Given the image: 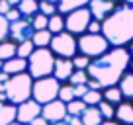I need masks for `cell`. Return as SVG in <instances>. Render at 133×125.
<instances>
[{
  "label": "cell",
  "instance_id": "25",
  "mask_svg": "<svg viewBox=\"0 0 133 125\" xmlns=\"http://www.w3.org/2000/svg\"><path fill=\"white\" fill-rule=\"evenodd\" d=\"M96 108L100 109V115H102V119H104V121L114 119V115H116V106H112L110 102H106V100H102Z\"/></svg>",
  "mask_w": 133,
  "mask_h": 125
},
{
  "label": "cell",
  "instance_id": "6",
  "mask_svg": "<svg viewBox=\"0 0 133 125\" xmlns=\"http://www.w3.org/2000/svg\"><path fill=\"white\" fill-rule=\"evenodd\" d=\"M59 88H61V82L55 76H45V78L33 80L31 100H35L39 106H45L59 98Z\"/></svg>",
  "mask_w": 133,
  "mask_h": 125
},
{
  "label": "cell",
  "instance_id": "14",
  "mask_svg": "<svg viewBox=\"0 0 133 125\" xmlns=\"http://www.w3.org/2000/svg\"><path fill=\"white\" fill-rule=\"evenodd\" d=\"M114 119L121 125H133V102H121L119 106H116Z\"/></svg>",
  "mask_w": 133,
  "mask_h": 125
},
{
  "label": "cell",
  "instance_id": "3",
  "mask_svg": "<svg viewBox=\"0 0 133 125\" xmlns=\"http://www.w3.org/2000/svg\"><path fill=\"white\" fill-rule=\"evenodd\" d=\"M31 88H33V78L29 76V72L10 76L8 82L4 84L6 102H10L14 106H20L24 102H28L31 98Z\"/></svg>",
  "mask_w": 133,
  "mask_h": 125
},
{
  "label": "cell",
  "instance_id": "29",
  "mask_svg": "<svg viewBox=\"0 0 133 125\" xmlns=\"http://www.w3.org/2000/svg\"><path fill=\"white\" fill-rule=\"evenodd\" d=\"M102 100H104V98H102V92H100V90H88L86 94L82 96V102L86 106H98Z\"/></svg>",
  "mask_w": 133,
  "mask_h": 125
},
{
  "label": "cell",
  "instance_id": "9",
  "mask_svg": "<svg viewBox=\"0 0 133 125\" xmlns=\"http://www.w3.org/2000/svg\"><path fill=\"white\" fill-rule=\"evenodd\" d=\"M33 35V25H31V18H22V20L10 24V33H8V39L16 43H24V41H29Z\"/></svg>",
  "mask_w": 133,
  "mask_h": 125
},
{
  "label": "cell",
  "instance_id": "7",
  "mask_svg": "<svg viewBox=\"0 0 133 125\" xmlns=\"http://www.w3.org/2000/svg\"><path fill=\"white\" fill-rule=\"evenodd\" d=\"M49 49H51V53H53L55 57L72 59L75 55H78V43H76V37H75L72 33L63 31V33L53 35Z\"/></svg>",
  "mask_w": 133,
  "mask_h": 125
},
{
  "label": "cell",
  "instance_id": "39",
  "mask_svg": "<svg viewBox=\"0 0 133 125\" xmlns=\"http://www.w3.org/2000/svg\"><path fill=\"white\" fill-rule=\"evenodd\" d=\"M66 125H82V121H80V117H75V115H66Z\"/></svg>",
  "mask_w": 133,
  "mask_h": 125
},
{
  "label": "cell",
  "instance_id": "32",
  "mask_svg": "<svg viewBox=\"0 0 133 125\" xmlns=\"http://www.w3.org/2000/svg\"><path fill=\"white\" fill-rule=\"evenodd\" d=\"M72 65H75V71H86L88 65H90V59L78 53V55H75V57H72Z\"/></svg>",
  "mask_w": 133,
  "mask_h": 125
},
{
  "label": "cell",
  "instance_id": "44",
  "mask_svg": "<svg viewBox=\"0 0 133 125\" xmlns=\"http://www.w3.org/2000/svg\"><path fill=\"white\" fill-rule=\"evenodd\" d=\"M22 0H8V4L12 6V8H18V4H20Z\"/></svg>",
  "mask_w": 133,
  "mask_h": 125
},
{
  "label": "cell",
  "instance_id": "5",
  "mask_svg": "<svg viewBox=\"0 0 133 125\" xmlns=\"http://www.w3.org/2000/svg\"><path fill=\"white\" fill-rule=\"evenodd\" d=\"M76 43H78V53L88 57L90 61L102 57L112 49L102 33H82L80 37H76Z\"/></svg>",
  "mask_w": 133,
  "mask_h": 125
},
{
  "label": "cell",
  "instance_id": "16",
  "mask_svg": "<svg viewBox=\"0 0 133 125\" xmlns=\"http://www.w3.org/2000/svg\"><path fill=\"white\" fill-rule=\"evenodd\" d=\"M88 2H90V0H59V4H57V14L66 16V14L75 12V10L86 8Z\"/></svg>",
  "mask_w": 133,
  "mask_h": 125
},
{
  "label": "cell",
  "instance_id": "26",
  "mask_svg": "<svg viewBox=\"0 0 133 125\" xmlns=\"http://www.w3.org/2000/svg\"><path fill=\"white\" fill-rule=\"evenodd\" d=\"M59 100L65 102V104H69V102L75 100V86L69 82L61 84V88H59Z\"/></svg>",
  "mask_w": 133,
  "mask_h": 125
},
{
  "label": "cell",
  "instance_id": "18",
  "mask_svg": "<svg viewBox=\"0 0 133 125\" xmlns=\"http://www.w3.org/2000/svg\"><path fill=\"white\" fill-rule=\"evenodd\" d=\"M16 121V106L10 102H0V125H10Z\"/></svg>",
  "mask_w": 133,
  "mask_h": 125
},
{
  "label": "cell",
  "instance_id": "36",
  "mask_svg": "<svg viewBox=\"0 0 133 125\" xmlns=\"http://www.w3.org/2000/svg\"><path fill=\"white\" fill-rule=\"evenodd\" d=\"M86 33H102V22L92 20L90 25H88V29H86Z\"/></svg>",
  "mask_w": 133,
  "mask_h": 125
},
{
  "label": "cell",
  "instance_id": "19",
  "mask_svg": "<svg viewBox=\"0 0 133 125\" xmlns=\"http://www.w3.org/2000/svg\"><path fill=\"white\" fill-rule=\"evenodd\" d=\"M117 88H119L123 98H127L129 102L133 100V74L131 72H125V74L121 76V80L117 82Z\"/></svg>",
  "mask_w": 133,
  "mask_h": 125
},
{
  "label": "cell",
  "instance_id": "28",
  "mask_svg": "<svg viewBox=\"0 0 133 125\" xmlns=\"http://www.w3.org/2000/svg\"><path fill=\"white\" fill-rule=\"evenodd\" d=\"M33 51H35V47H33L31 39H29V41H24V43H18L16 57H20V59H25V61H28V59L31 57V53H33Z\"/></svg>",
  "mask_w": 133,
  "mask_h": 125
},
{
  "label": "cell",
  "instance_id": "52",
  "mask_svg": "<svg viewBox=\"0 0 133 125\" xmlns=\"http://www.w3.org/2000/svg\"><path fill=\"white\" fill-rule=\"evenodd\" d=\"M37 2H41V0H37Z\"/></svg>",
  "mask_w": 133,
  "mask_h": 125
},
{
  "label": "cell",
  "instance_id": "22",
  "mask_svg": "<svg viewBox=\"0 0 133 125\" xmlns=\"http://www.w3.org/2000/svg\"><path fill=\"white\" fill-rule=\"evenodd\" d=\"M18 10H20L22 18H33L39 12V2L37 0H22L18 4Z\"/></svg>",
  "mask_w": 133,
  "mask_h": 125
},
{
  "label": "cell",
  "instance_id": "48",
  "mask_svg": "<svg viewBox=\"0 0 133 125\" xmlns=\"http://www.w3.org/2000/svg\"><path fill=\"white\" fill-rule=\"evenodd\" d=\"M10 125H24V123H20V121H14V123H10Z\"/></svg>",
  "mask_w": 133,
  "mask_h": 125
},
{
  "label": "cell",
  "instance_id": "51",
  "mask_svg": "<svg viewBox=\"0 0 133 125\" xmlns=\"http://www.w3.org/2000/svg\"><path fill=\"white\" fill-rule=\"evenodd\" d=\"M131 74H133V63H131Z\"/></svg>",
  "mask_w": 133,
  "mask_h": 125
},
{
  "label": "cell",
  "instance_id": "4",
  "mask_svg": "<svg viewBox=\"0 0 133 125\" xmlns=\"http://www.w3.org/2000/svg\"><path fill=\"white\" fill-rule=\"evenodd\" d=\"M53 67H55V55L51 53L49 47L35 49L31 57L28 59V72L33 80L53 76Z\"/></svg>",
  "mask_w": 133,
  "mask_h": 125
},
{
  "label": "cell",
  "instance_id": "10",
  "mask_svg": "<svg viewBox=\"0 0 133 125\" xmlns=\"http://www.w3.org/2000/svg\"><path fill=\"white\" fill-rule=\"evenodd\" d=\"M66 104L65 102H61L57 98V100L49 102V104L41 106V117L43 119H47L49 123H59V121H65L66 119Z\"/></svg>",
  "mask_w": 133,
  "mask_h": 125
},
{
  "label": "cell",
  "instance_id": "8",
  "mask_svg": "<svg viewBox=\"0 0 133 125\" xmlns=\"http://www.w3.org/2000/svg\"><path fill=\"white\" fill-rule=\"evenodd\" d=\"M90 22H92V16H90V10L88 8L75 10V12L65 16V31L72 33L75 37H80L82 33H86Z\"/></svg>",
  "mask_w": 133,
  "mask_h": 125
},
{
  "label": "cell",
  "instance_id": "37",
  "mask_svg": "<svg viewBox=\"0 0 133 125\" xmlns=\"http://www.w3.org/2000/svg\"><path fill=\"white\" fill-rule=\"evenodd\" d=\"M88 92V86L82 84V86H75V100H82V96Z\"/></svg>",
  "mask_w": 133,
  "mask_h": 125
},
{
  "label": "cell",
  "instance_id": "31",
  "mask_svg": "<svg viewBox=\"0 0 133 125\" xmlns=\"http://www.w3.org/2000/svg\"><path fill=\"white\" fill-rule=\"evenodd\" d=\"M31 25H33V31H43V29H47V25H49V18L37 12L31 18Z\"/></svg>",
  "mask_w": 133,
  "mask_h": 125
},
{
  "label": "cell",
  "instance_id": "27",
  "mask_svg": "<svg viewBox=\"0 0 133 125\" xmlns=\"http://www.w3.org/2000/svg\"><path fill=\"white\" fill-rule=\"evenodd\" d=\"M86 108H88V106L84 104L82 100H72V102L66 104V113H69V115H75V117H80Z\"/></svg>",
  "mask_w": 133,
  "mask_h": 125
},
{
  "label": "cell",
  "instance_id": "41",
  "mask_svg": "<svg viewBox=\"0 0 133 125\" xmlns=\"http://www.w3.org/2000/svg\"><path fill=\"white\" fill-rule=\"evenodd\" d=\"M8 78H10V76L6 74L4 71H0V84H6V82H8Z\"/></svg>",
  "mask_w": 133,
  "mask_h": 125
},
{
  "label": "cell",
  "instance_id": "30",
  "mask_svg": "<svg viewBox=\"0 0 133 125\" xmlns=\"http://www.w3.org/2000/svg\"><path fill=\"white\" fill-rule=\"evenodd\" d=\"M88 72L86 71H75L71 74V78H69V84H72V86H82V84H88Z\"/></svg>",
  "mask_w": 133,
  "mask_h": 125
},
{
  "label": "cell",
  "instance_id": "42",
  "mask_svg": "<svg viewBox=\"0 0 133 125\" xmlns=\"http://www.w3.org/2000/svg\"><path fill=\"white\" fill-rule=\"evenodd\" d=\"M0 102H6V94H4V84H0Z\"/></svg>",
  "mask_w": 133,
  "mask_h": 125
},
{
  "label": "cell",
  "instance_id": "43",
  "mask_svg": "<svg viewBox=\"0 0 133 125\" xmlns=\"http://www.w3.org/2000/svg\"><path fill=\"white\" fill-rule=\"evenodd\" d=\"M102 125H121V123H117L116 119H110V121H102Z\"/></svg>",
  "mask_w": 133,
  "mask_h": 125
},
{
  "label": "cell",
  "instance_id": "47",
  "mask_svg": "<svg viewBox=\"0 0 133 125\" xmlns=\"http://www.w3.org/2000/svg\"><path fill=\"white\" fill-rule=\"evenodd\" d=\"M129 55L133 57V43H131V47H129Z\"/></svg>",
  "mask_w": 133,
  "mask_h": 125
},
{
  "label": "cell",
  "instance_id": "45",
  "mask_svg": "<svg viewBox=\"0 0 133 125\" xmlns=\"http://www.w3.org/2000/svg\"><path fill=\"white\" fill-rule=\"evenodd\" d=\"M49 125H66V121H59V123H49Z\"/></svg>",
  "mask_w": 133,
  "mask_h": 125
},
{
  "label": "cell",
  "instance_id": "15",
  "mask_svg": "<svg viewBox=\"0 0 133 125\" xmlns=\"http://www.w3.org/2000/svg\"><path fill=\"white\" fill-rule=\"evenodd\" d=\"M2 71L8 76H16V74H22V72H28V61H25V59H20V57H14V59H10V61H4Z\"/></svg>",
  "mask_w": 133,
  "mask_h": 125
},
{
  "label": "cell",
  "instance_id": "20",
  "mask_svg": "<svg viewBox=\"0 0 133 125\" xmlns=\"http://www.w3.org/2000/svg\"><path fill=\"white\" fill-rule=\"evenodd\" d=\"M16 51H18V43L12 41V39H4L0 43V61H10V59L16 57Z\"/></svg>",
  "mask_w": 133,
  "mask_h": 125
},
{
  "label": "cell",
  "instance_id": "46",
  "mask_svg": "<svg viewBox=\"0 0 133 125\" xmlns=\"http://www.w3.org/2000/svg\"><path fill=\"white\" fill-rule=\"evenodd\" d=\"M47 2H51V4H55V6L59 4V0H47Z\"/></svg>",
  "mask_w": 133,
  "mask_h": 125
},
{
  "label": "cell",
  "instance_id": "49",
  "mask_svg": "<svg viewBox=\"0 0 133 125\" xmlns=\"http://www.w3.org/2000/svg\"><path fill=\"white\" fill-rule=\"evenodd\" d=\"M125 4H131L133 6V0H125Z\"/></svg>",
  "mask_w": 133,
  "mask_h": 125
},
{
  "label": "cell",
  "instance_id": "50",
  "mask_svg": "<svg viewBox=\"0 0 133 125\" xmlns=\"http://www.w3.org/2000/svg\"><path fill=\"white\" fill-rule=\"evenodd\" d=\"M2 65H4V63H2V61H0V71H2Z\"/></svg>",
  "mask_w": 133,
  "mask_h": 125
},
{
  "label": "cell",
  "instance_id": "2",
  "mask_svg": "<svg viewBox=\"0 0 133 125\" xmlns=\"http://www.w3.org/2000/svg\"><path fill=\"white\" fill-rule=\"evenodd\" d=\"M102 35L110 43V47H125L133 43V6H117L102 22Z\"/></svg>",
  "mask_w": 133,
  "mask_h": 125
},
{
  "label": "cell",
  "instance_id": "23",
  "mask_svg": "<svg viewBox=\"0 0 133 125\" xmlns=\"http://www.w3.org/2000/svg\"><path fill=\"white\" fill-rule=\"evenodd\" d=\"M102 98L106 102H110L112 106H119L123 102V96H121V92L117 86H110V88H104L102 90Z\"/></svg>",
  "mask_w": 133,
  "mask_h": 125
},
{
  "label": "cell",
  "instance_id": "33",
  "mask_svg": "<svg viewBox=\"0 0 133 125\" xmlns=\"http://www.w3.org/2000/svg\"><path fill=\"white\" fill-rule=\"evenodd\" d=\"M39 14L51 18V16H55V14H57V6L51 4V2H47V0H41V2H39Z\"/></svg>",
  "mask_w": 133,
  "mask_h": 125
},
{
  "label": "cell",
  "instance_id": "24",
  "mask_svg": "<svg viewBox=\"0 0 133 125\" xmlns=\"http://www.w3.org/2000/svg\"><path fill=\"white\" fill-rule=\"evenodd\" d=\"M47 31H51L53 35L63 33V31H65V16H61V14L51 16L49 18V25H47Z\"/></svg>",
  "mask_w": 133,
  "mask_h": 125
},
{
  "label": "cell",
  "instance_id": "21",
  "mask_svg": "<svg viewBox=\"0 0 133 125\" xmlns=\"http://www.w3.org/2000/svg\"><path fill=\"white\" fill-rule=\"evenodd\" d=\"M51 39H53V33L43 29V31H33L31 35V43L35 49H43V47H49L51 45Z\"/></svg>",
  "mask_w": 133,
  "mask_h": 125
},
{
  "label": "cell",
  "instance_id": "35",
  "mask_svg": "<svg viewBox=\"0 0 133 125\" xmlns=\"http://www.w3.org/2000/svg\"><path fill=\"white\" fill-rule=\"evenodd\" d=\"M6 20H8V24H14V22H18V20H22V14H20V10L18 8H12L8 14H6Z\"/></svg>",
  "mask_w": 133,
  "mask_h": 125
},
{
  "label": "cell",
  "instance_id": "38",
  "mask_svg": "<svg viewBox=\"0 0 133 125\" xmlns=\"http://www.w3.org/2000/svg\"><path fill=\"white\" fill-rule=\"evenodd\" d=\"M10 10H12V6L8 4V0H0V16H6Z\"/></svg>",
  "mask_w": 133,
  "mask_h": 125
},
{
  "label": "cell",
  "instance_id": "40",
  "mask_svg": "<svg viewBox=\"0 0 133 125\" xmlns=\"http://www.w3.org/2000/svg\"><path fill=\"white\" fill-rule=\"evenodd\" d=\"M28 125H49V121H47V119H43V117L39 115V117H35L33 121H29Z\"/></svg>",
  "mask_w": 133,
  "mask_h": 125
},
{
  "label": "cell",
  "instance_id": "34",
  "mask_svg": "<svg viewBox=\"0 0 133 125\" xmlns=\"http://www.w3.org/2000/svg\"><path fill=\"white\" fill-rule=\"evenodd\" d=\"M8 33H10V24L4 16H0V43L8 39Z\"/></svg>",
  "mask_w": 133,
  "mask_h": 125
},
{
  "label": "cell",
  "instance_id": "1",
  "mask_svg": "<svg viewBox=\"0 0 133 125\" xmlns=\"http://www.w3.org/2000/svg\"><path fill=\"white\" fill-rule=\"evenodd\" d=\"M129 65H131L129 49H125V47H112L102 57L92 59L86 72H88V78L96 80L102 86V90H104V88H110V86H117L121 76L127 72Z\"/></svg>",
  "mask_w": 133,
  "mask_h": 125
},
{
  "label": "cell",
  "instance_id": "12",
  "mask_svg": "<svg viewBox=\"0 0 133 125\" xmlns=\"http://www.w3.org/2000/svg\"><path fill=\"white\" fill-rule=\"evenodd\" d=\"M39 115H41V106L35 100H31V98L28 102H24V104L16 106V121H20L24 125H28L29 121H33Z\"/></svg>",
  "mask_w": 133,
  "mask_h": 125
},
{
  "label": "cell",
  "instance_id": "13",
  "mask_svg": "<svg viewBox=\"0 0 133 125\" xmlns=\"http://www.w3.org/2000/svg\"><path fill=\"white\" fill-rule=\"evenodd\" d=\"M75 72V65H72V59H61L55 57V67H53V76L59 82H69L71 74Z\"/></svg>",
  "mask_w": 133,
  "mask_h": 125
},
{
  "label": "cell",
  "instance_id": "11",
  "mask_svg": "<svg viewBox=\"0 0 133 125\" xmlns=\"http://www.w3.org/2000/svg\"><path fill=\"white\" fill-rule=\"evenodd\" d=\"M86 8L90 10L92 20H96V22H104L106 18H108L110 14H112L114 10L117 8V4H116V0H90Z\"/></svg>",
  "mask_w": 133,
  "mask_h": 125
},
{
  "label": "cell",
  "instance_id": "17",
  "mask_svg": "<svg viewBox=\"0 0 133 125\" xmlns=\"http://www.w3.org/2000/svg\"><path fill=\"white\" fill-rule=\"evenodd\" d=\"M80 121H82V125H102L104 119H102L100 109L96 106H88L82 112V115H80Z\"/></svg>",
  "mask_w": 133,
  "mask_h": 125
}]
</instances>
